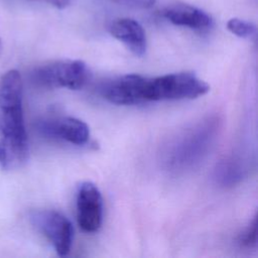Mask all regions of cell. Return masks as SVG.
<instances>
[{
    "mask_svg": "<svg viewBox=\"0 0 258 258\" xmlns=\"http://www.w3.org/2000/svg\"><path fill=\"white\" fill-rule=\"evenodd\" d=\"M219 130L220 120L214 116L204 118L180 130L162 146V166L172 173H181L194 168L211 151Z\"/></svg>",
    "mask_w": 258,
    "mask_h": 258,
    "instance_id": "7a4b0ae2",
    "label": "cell"
},
{
    "mask_svg": "<svg viewBox=\"0 0 258 258\" xmlns=\"http://www.w3.org/2000/svg\"><path fill=\"white\" fill-rule=\"evenodd\" d=\"M38 130L46 137L76 145H83L90 138L89 126L84 121L69 116L43 119L38 123Z\"/></svg>",
    "mask_w": 258,
    "mask_h": 258,
    "instance_id": "ba28073f",
    "label": "cell"
},
{
    "mask_svg": "<svg viewBox=\"0 0 258 258\" xmlns=\"http://www.w3.org/2000/svg\"><path fill=\"white\" fill-rule=\"evenodd\" d=\"M31 220L59 256L69 254L74 238V228L66 216L53 210H44L34 212Z\"/></svg>",
    "mask_w": 258,
    "mask_h": 258,
    "instance_id": "5b68a950",
    "label": "cell"
},
{
    "mask_svg": "<svg viewBox=\"0 0 258 258\" xmlns=\"http://www.w3.org/2000/svg\"><path fill=\"white\" fill-rule=\"evenodd\" d=\"M245 161L239 156H229L221 160L216 168L214 177L221 186H233L240 182L246 175Z\"/></svg>",
    "mask_w": 258,
    "mask_h": 258,
    "instance_id": "8fae6325",
    "label": "cell"
},
{
    "mask_svg": "<svg viewBox=\"0 0 258 258\" xmlns=\"http://www.w3.org/2000/svg\"><path fill=\"white\" fill-rule=\"evenodd\" d=\"M90 79V70L83 60H57L42 64L32 73V80L48 89L67 88L79 90Z\"/></svg>",
    "mask_w": 258,
    "mask_h": 258,
    "instance_id": "277c9868",
    "label": "cell"
},
{
    "mask_svg": "<svg viewBox=\"0 0 258 258\" xmlns=\"http://www.w3.org/2000/svg\"><path fill=\"white\" fill-rule=\"evenodd\" d=\"M115 3L133 7V8H142L147 9L152 7L155 4V0H111Z\"/></svg>",
    "mask_w": 258,
    "mask_h": 258,
    "instance_id": "5bb4252c",
    "label": "cell"
},
{
    "mask_svg": "<svg viewBox=\"0 0 258 258\" xmlns=\"http://www.w3.org/2000/svg\"><path fill=\"white\" fill-rule=\"evenodd\" d=\"M239 244L245 248L255 247L257 244V216H255L247 228L239 236Z\"/></svg>",
    "mask_w": 258,
    "mask_h": 258,
    "instance_id": "4fadbf2b",
    "label": "cell"
},
{
    "mask_svg": "<svg viewBox=\"0 0 258 258\" xmlns=\"http://www.w3.org/2000/svg\"><path fill=\"white\" fill-rule=\"evenodd\" d=\"M145 78L137 74L124 75L104 83L101 95L115 105H137L144 103L143 88Z\"/></svg>",
    "mask_w": 258,
    "mask_h": 258,
    "instance_id": "52a82bcc",
    "label": "cell"
},
{
    "mask_svg": "<svg viewBox=\"0 0 258 258\" xmlns=\"http://www.w3.org/2000/svg\"><path fill=\"white\" fill-rule=\"evenodd\" d=\"M103 219V199L99 188L90 181L83 182L77 194V220L86 233L98 231Z\"/></svg>",
    "mask_w": 258,
    "mask_h": 258,
    "instance_id": "8992f818",
    "label": "cell"
},
{
    "mask_svg": "<svg viewBox=\"0 0 258 258\" xmlns=\"http://www.w3.org/2000/svg\"><path fill=\"white\" fill-rule=\"evenodd\" d=\"M30 1L45 2V3L50 4L51 6H53L55 8H58V9L67 8L71 4V0H30Z\"/></svg>",
    "mask_w": 258,
    "mask_h": 258,
    "instance_id": "9a60e30c",
    "label": "cell"
},
{
    "mask_svg": "<svg viewBox=\"0 0 258 258\" xmlns=\"http://www.w3.org/2000/svg\"><path fill=\"white\" fill-rule=\"evenodd\" d=\"M162 14L171 23L191 29H207L212 24V18L209 14L192 6L179 5L167 8Z\"/></svg>",
    "mask_w": 258,
    "mask_h": 258,
    "instance_id": "30bf717a",
    "label": "cell"
},
{
    "mask_svg": "<svg viewBox=\"0 0 258 258\" xmlns=\"http://www.w3.org/2000/svg\"><path fill=\"white\" fill-rule=\"evenodd\" d=\"M227 28L235 35L239 37H251L256 32V26L248 21L232 18L227 22Z\"/></svg>",
    "mask_w": 258,
    "mask_h": 258,
    "instance_id": "7c38bea8",
    "label": "cell"
},
{
    "mask_svg": "<svg viewBox=\"0 0 258 258\" xmlns=\"http://www.w3.org/2000/svg\"><path fill=\"white\" fill-rule=\"evenodd\" d=\"M28 138L22 108V80L18 71L0 77V166L13 170L28 158Z\"/></svg>",
    "mask_w": 258,
    "mask_h": 258,
    "instance_id": "6da1fadb",
    "label": "cell"
},
{
    "mask_svg": "<svg viewBox=\"0 0 258 258\" xmlns=\"http://www.w3.org/2000/svg\"><path fill=\"white\" fill-rule=\"evenodd\" d=\"M110 33L122 41L135 55L142 56L146 51V35L143 27L134 19L119 18L109 26Z\"/></svg>",
    "mask_w": 258,
    "mask_h": 258,
    "instance_id": "9c48e42d",
    "label": "cell"
},
{
    "mask_svg": "<svg viewBox=\"0 0 258 258\" xmlns=\"http://www.w3.org/2000/svg\"><path fill=\"white\" fill-rule=\"evenodd\" d=\"M0 45H1V40H0Z\"/></svg>",
    "mask_w": 258,
    "mask_h": 258,
    "instance_id": "2e32d148",
    "label": "cell"
},
{
    "mask_svg": "<svg viewBox=\"0 0 258 258\" xmlns=\"http://www.w3.org/2000/svg\"><path fill=\"white\" fill-rule=\"evenodd\" d=\"M210 86L190 72L167 74L146 78L143 89L144 102L196 99L207 94Z\"/></svg>",
    "mask_w": 258,
    "mask_h": 258,
    "instance_id": "3957f363",
    "label": "cell"
}]
</instances>
